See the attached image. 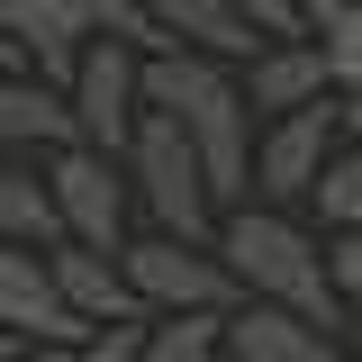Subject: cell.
I'll return each mask as SVG.
<instances>
[{
  "label": "cell",
  "mask_w": 362,
  "mask_h": 362,
  "mask_svg": "<svg viewBox=\"0 0 362 362\" xmlns=\"http://www.w3.org/2000/svg\"><path fill=\"white\" fill-rule=\"evenodd\" d=\"M344 136L362 145V90H344Z\"/></svg>",
  "instance_id": "44dd1931"
},
{
  "label": "cell",
  "mask_w": 362,
  "mask_h": 362,
  "mask_svg": "<svg viewBox=\"0 0 362 362\" xmlns=\"http://www.w3.org/2000/svg\"><path fill=\"white\" fill-rule=\"evenodd\" d=\"M235 9H245L263 37H317V28H308V0H235Z\"/></svg>",
  "instance_id": "d6986e66"
},
{
  "label": "cell",
  "mask_w": 362,
  "mask_h": 362,
  "mask_svg": "<svg viewBox=\"0 0 362 362\" xmlns=\"http://www.w3.org/2000/svg\"><path fill=\"white\" fill-rule=\"evenodd\" d=\"M344 335H354V354H362V317H354V326H344Z\"/></svg>",
  "instance_id": "603a6c76"
},
{
  "label": "cell",
  "mask_w": 362,
  "mask_h": 362,
  "mask_svg": "<svg viewBox=\"0 0 362 362\" xmlns=\"http://www.w3.org/2000/svg\"><path fill=\"white\" fill-rule=\"evenodd\" d=\"M0 37H9V73H45L73 90L90 54V0H0Z\"/></svg>",
  "instance_id": "ba28073f"
},
{
  "label": "cell",
  "mask_w": 362,
  "mask_h": 362,
  "mask_svg": "<svg viewBox=\"0 0 362 362\" xmlns=\"http://www.w3.org/2000/svg\"><path fill=\"white\" fill-rule=\"evenodd\" d=\"M335 136H344V109L335 100H308V109H281L263 118V154H254V190L263 199H317V181L335 163Z\"/></svg>",
  "instance_id": "8992f818"
},
{
  "label": "cell",
  "mask_w": 362,
  "mask_h": 362,
  "mask_svg": "<svg viewBox=\"0 0 362 362\" xmlns=\"http://www.w3.org/2000/svg\"><path fill=\"white\" fill-rule=\"evenodd\" d=\"M0 136L28 154H64V145H82V109H73V90L45 82V73H9V90H0Z\"/></svg>",
  "instance_id": "8fae6325"
},
{
  "label": "cell",
  "mask_w": 362,
  "mask_h": 362,
  "mask_svg": "<svg viewBox=\"0 0 362 362\" xmlns=\"http://www.w3.org/2000/svg\"><path fill=\"white\" fill-rule=\"evenodd\" d=\"M0 326L28 335V344H73V354L100 335V317H82L73 299H64L45 245H9V254H0Z\"/></svg>",
  "instance_id": "52a82bcc"
},
{
  "label": "cell",
  "mask_w": 362,
  "mask_h": 362,
  "mask_svg": "<svg viewBox=\"0 0 362 362\" xmlns=\"http://www.w3.org/2000/svg\"><path fill=\"white\" fill-rule=\"evenodd\" d=\"M145 9H154L163 45H209V54H226V64H254V54L272 45L235 0H145Z\"/></svg>",
  "instance_id": "7c38bea8"
},
{
  "label": "cell",
  "mask_w": 362,
  "mask_h": 362,
  "mask_svg": "<svg viewBox=\"0 0 362 362\" xmlns=\"http://www.w3.org/2000/svg\"><path fill=\"white\" fill-rule=\"evenodd\" d=\"M226 354L235 362H362L344 326H317L281 299H235L226 308Z\"/></svg>",
  "instance_id": "9c48e42d"
},
{
  "label": "cell",
  "mask_w": 362,
  "mask_h": 362,
  "mask_svg": "<svg viewBox=\"0 0 362 362\" xmlns=\"http://www.w3.org/2000/svg\"><path fill=\"white\" fill-rule=\"evenodd\" d=\"M308 28L335 64V90H362V0H308Z\"/></svg>",
  "instance_id": "9a60e30c"
},
{
  "label": "cell",
  "mask_w": 362,
  "mask_h": 362,
  "mask_svg": "<svg viewBox=\"0 0 362 362\" xmlns=\"http://www.w3.org/2000/svg\"><path fill=\"white\" fill-rule=\"evenodd\" d=\"M317 218H326V235L362 226V145H344V154L326 163V181H317Z\"/></svg>",
  "instance_id": "2e32d148"
},
{
  "label": "cell",
  "mask_w": 362,
  "mask_h": 362,
  "mask_svg": "<svg viewBox=\"0 0 362 362\" xmlns=\"http://www.w3.org/2000/svg\"><path fill=\"white\" fill-rule=\"evenodd\" d=\"M145 362H226V308H163Z\"/></svg>",
  "instance_id": "5bb4252c"
},
{
  "label": "cell",
  "mask_w": 362,
  "mask_h": 362,
  "mask_svg": "<svg viewBox=\"0 0 362 362\" xmlns=\"http://www.w3.org/2000/svg\"><path fill=\"white\" fill-rule=\"evenodd\" d=\"M90 28H100V37H127V45H145V54L163 45V28H154V9H145V0H90Z\"/></svg>",
  "instance_id": "e0dca14e"
},
{
  "label": "cell",
  "mask_w": 362,
  "mask_h": 362,
  "mask_svg": "<svg viewBox=\"0 0 362 362\" xmlns=\"http://www.w3.org/2000/svg\"><path fill=\"white\" fill-rule=\"evenodd\" d=\"M326 254H335V290H344V299H362V226H344Z\"/></svg>",
  "instance_id": "ffe728a7"
},
{
  "label": "cell",
  "mask_w": 362,
  "mask_h": 362,
  "mask_svg": "<svg viewBox=\"0 0 362 362\" xmlns=\"http://www.w3.org/2000/svg\"><path fill=\"white\" fill-rule=\"evenodd\" d=\"M127 173H136V199L163 235H190V245H218V181H209V154L199 136L181 127L173 109H145V127L127 145Z\"/></svg>",
  "instance_id": "7a4b0ae2"
},
{
  "label": "cell",
  "mask_w": 362,
  "mask_h": 362,
  "mask_svg": "<svg viewBox=\"0 0 362 362\" xmlns=\"http://www.w3.org/2000/svg\"><path fill=\"white\" fill-rule=\"evenodd\" d=\"M127 272H136V290H145V308L163 317V308H235L245 299V281L226 272L218 245H190V235H145V245H127Z\"/></svg>",
  "instance_id": "5b68a950"
},
{
  "label": "cell",
  "mask_w": 362,
  "mask_h": 362,
  "mask_svg": "<svg viewBox=\"0 0 362 362\" xmlns=\"http://www.w3.org/2000/svg\"><path fill=\"white\" fill-rule=\"evenodd\" d=\"M0 235L9 245H64V199L45 173H28V163L0 173Z\"/></svg>",
  "instance_id": "4fadbf2b"
},
{
  "label": "cell",
  "mask_w": 362,
  "mask_h": 362,
  "mask_svg": "<svg viewBox=\"0 0 362 362\" xmlns=\"http://www.w3.org/2000/svg\"><path fill=\"white\" fill-rule=\"evenodd\" d=\"M145 335H154V317H109L73 362H145Z\"/></svg>",
  "instance_id": "ac0fdd59"
},
{
  "label": "cell",
  "mask_w": 362,
  "mask_h": 362,
  "mask_svg": "<svg viewBox=\"0 0 362 362\" xmlns=\"http://www.w3.org/2000/svg\"><path fill=\"white\" fill-rule=\"evenodd\" d=\"M45 181H54V199H64V235L127 254V199H136V173L118 163V154H100V145H64V154H45Z\"/></svg>",
  "instance_id": "277c9868"
},
{
  "label": "cell",
  "mask_w": 362,
  "mask_h": 362,
  "mask_svg": "<svg viewBox=\"0 0 362 362\" xmlns=\"http://www.w3.org/2000/svg\"><path fill=\"white\" fill-rule=\"evenodd\" d=\"M73 109H82V145L127 163L136 127H145V45L127 37H90L82 73H73Z\"/></svg>",
  "instance_id": "3957f363"
},
{
  "label": "cell",
  "mask_w": 362,
  "mask_h": 362,
  "mask_svg": "<svg viewBox=\"0 0 362 362\" xmlns=\"http://www.w3.org/2000/svg\"><path fill=\"white\" fill-rule=\"evenodd\" d=\"M18 362H73V344H37V354H18Z\"/></svg>",
  "instance_id": "7402d4cb"
},
{
  "label": "cell",
  "mask_w": 362,
  "mask_h": 362,
  "mask_svg": "<svg viewBox=\"0 0 362 362\" xmlns=\"http://www.w3.org/2000/svg\"><path fill=\"white\" fill-rule=\"evenodd\" d=\"M218 254H226V272L245 281V299H281V308L317 317V326H354V317H344V290H335V254H326L299 218H281V199H272V209H235V218L218 226Z\"/></svg>",
  "instance_id": "6da1fadb"
},
{
  "label": "cell",
  "mask_w": 362,
  "mask_h": 362,
  "mask_svg": "<svg viewBox=\"0 0 362 362\" xmlns=\"http://www.w3.org/2000/svg\"><path fill=\"white\" fill-rule=\"evenodd\" d=\"M335 90V64H326V45L317 37H272L254 64H245V100L263 109V118H281V109H308V100H326Z\"/></svg>",
  "instance_id": "30bf717a"
}]
</instances>
